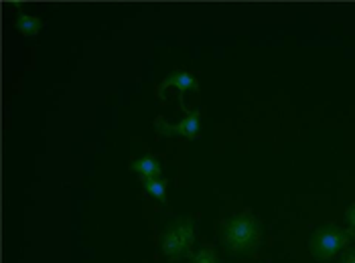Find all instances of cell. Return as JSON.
Returning <instances> with one entry per match:
<instances>
[{
    "instance_id": "6da1fadb",
    "label": "cell",
    "mask_w": 355,
    "mask_h": 263,
    "mask_svg": "<svg viewBox=\"0 0 355 263\" xmlns=\"http://www.w3.org/2000/svg\"><path fill=\"white\" fill-rule=\"evenodd\" d=\"M221 245L234 255H254L262 243V225L252 210H242L219 225Z\"/></svg>"
},
{
    "instance_id": "7a4b0ae2",
    "label": "cell",
    "mask_w": 355,
    "mask_h": 263,
    "mask_svg": "<svg viewBox=\"0 0 355 263\" xmlns=\"http://www.w3.org/2000/svg\"><path fill=\"white\" fill-rule=\"evenodd\" d=\"M355 239L354 229L337 227V225H323L315 229V233L309 239V249L311 255L319 262L333 260L339 251H343Z\"/></svg>"
},
{
    "instance_id": "3957f363",
    "label": "cell",
    "mask_w": 355,
    "mask_h": 263,
    "mask_svg": "<svg viewBox=\"0 0 355 263\" xmlns=\"http://www.w3.org/2000/svg\"><path fill=\"white\" fill-rule=\"evenodd\" d=\"M193 241H195V221L189 217H179L163 231L161 251L171 262H179L189 253Z\"/></svg>"
},
{
    "instance_id": "277c9868",
    "label": "cell",
    "mask_w": 355,
    "mask_h": 263,
    "mask_svg": "<svg viewBox=\"0 0 355 263\" xmlns=\"http://www.w3.org/2000/svg\"><path fill=\"white\" fill-rule=\"evenodd\" d=\"M155 130L161 136H181L185 140H197L199 138V130H201V111L193 109V111H185V116L177 122V124H168L163 116L155 118Z\"/></svg>"
},
{
    "instance_id": "5b68a950",
    "label": "cell",
    "mask_w": 355,
    "mask_h": 263,
    "mask_svg": "<svg viewBox=\"0 0 355 263\" xmlns=\"http://www.w3.org/2000/svg\"><path fill=\"white\" fill-rule=\"evenodd\" d=\"M177 89L179 91V96H181V102H183V96H185V91H199V81L193 78L189 71H183V69H175L173 73H168L166 78L161 81V85H159V89H157V96L164 100L166 98V89Z\"/></svg>"
},
{
    "instance_id": "8992f818",
    "label": "cell",
    "mask_w": 355,
    "mask_h": 263,
    "mask_svg": "<svg viewBox=\"0 0 355 263\" xmlns=\"http://www.w3.org/2000/svg\"><path fill=\"white\" fill-rule=\"evenodd\" d=\"M130 170L137 172L138 176L144 179H159L163 174V164L153 156H142L130 164Z\"/></svg>"
},
{
    "instance_id": "52a82bcc",
    "label": "cell",
    "mask_w": 355,
    "mask_h": 263,
    "mask_svg": "<svg viewBox=\"0 0 355 263\" xmlns=\"http://www.w3.org/2000/svg\"><path fill=\"white\" fill-rule=\"evenodd\" d=\"M15 26L25 35V37H35L39 35V30L43 28V21L39 17H31L27 12H19L17 21H15Z\"/></svg>"
},
{
    "instance_id": "ba28073f",
    "label": "cell",
    "mask_w": 355,
    "mask_h": 263,
    "mask_svg": "<svg viewBox=\"0 0 355 263\" xmlns=\"http://www.w3.org/2000/svg\"><path fill=\"white\" fill-rule=\"evenodd\" d=\"M142 188L144 192H148L150 197H155L159 203L166 205V188H168V181L159 176V179H144L142 181Z\"/></svg>"
},
{
    "instance_id": "9c48e42d",
    "label": "cell",
    "mask_w": 355,
    "mask_h": 263,
    "mask_svg": "<svg viewBox=\"0 0 355 263\" xmlns=\"http://www.w3.org/2000/svg\"><path fill=\"white\" fill-rule=\"evenodd\" d=\"M189 263H219L218 257V251L214 249V247H201L199 251H195L191 255V260Z\"/></svg>"
},
{
    "instance_id": "30bf717a",
    "label": "cell",
    "mask_w": 355,
    "mask_h": 263,
    "mask_svg": "<svg viewBox=\"0 0 355 263\" xmlns=\"http://www.w3.org/2000/svg\"><path fill=\"white\" fill-rule=\"evenodd\" d=\"M345 221H347L349 229H354L355 231V203L354 205H349L347 210H345Z\"/></svg>"
},
{
    "instance_id": "8fae6325",
    "label": "cell",
    "mask_w": 355,
    "mask_h": 263,
    "mask_svg": "<svg viewBox=\"0 0 355 263\" xmlns=\"http://www.w3.org/2000/svg\"><path fill=\"white\" fill-rule=\"evenodd\" d=\"M341 263H355V249H347L341 257Z\"/></svg>"
}]
</instances>
